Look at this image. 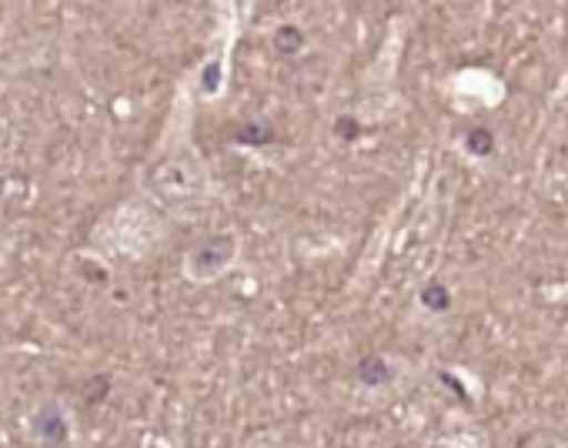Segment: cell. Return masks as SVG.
Here are the masks:
<instances>
[{
	"instance_id": "obj_6",
	"label": "cell",
	"mask_w": 568,
	"mask_h": 448,
	"mask_svg": "<svg viewBox=\"0 0 568 448\" xmlns=\"http://www.w3.org/2000/svg\"><path fill=\"white\" fill-rule=\"evenodd\" d=\"M468 151H471V154H478V157H485V154H491V151H495V138H491L485 128H475V131L468 134Z\"/></svg>"
},
{
	"instance_id": "obj_9",
	"label": "cell",
	"mask_w": 568,
	"mask_h": 448,
	"mask_svg": "<svg viewBox=\"0 0 568 448\" xmlns=\"http://www.w3.org/2000/svg\"><path fill=\"white\" fill-rule=\"evenodd\" d=\"M338 124H342V128H338V131H342V138H358V134H362L358 121H352V118H342Z\"/></svg>"
},
{
	"instance_id": "obj_8",
	"label": "cell",
	"mask_w": 568,
	"mask_h": 448,
	"mask_svg": "<svg viewBox=\"0 0 568 448\" xmlns=\"http://www.w3.org/2000/svg\"><path fill=\"white\" fill-rule=\"evenodd\" d=\"M271 134L267 131H257V128H244V131H237V141L241 144H261V141H267Z\"/></svg>"
},
{
	"instance_id": "obj_2",
	"label": "cell",
	"mask_w": 568,
	"mask_h": 448,
	"mask_svg": "<svg viewBox=\"0 0 568 448\" xmlns=\"http://www.w3.org/2000/svg\"><path fill=\"white\" fill-rule=\"evenodd\" d=\"M234 255H237V242L231 235H211V238L197 242L187 252L184 275L194 278V282H211V278H217V275H224L231 268Z\"/></svg>"
},
{
	"instance_id": "obj_5",
	"label": "cell",
	"mask_w": 568,
	"mask_h": 448,
	"mask_svg": "<svg viewBox=\"0 0 568 448\" xmlns=\"http://www.w3.org/2000/svg\"><path fill=\"white\" fill-rule=\"evenodd\" d=\"M302 44H305V34H302L298 28H281V31L274 34V51H277V54H298Z\"/></svg>"
},
{
	"instance_id": "obj_1",
	"label": "cell",
	"mask_w": 568,
	"mask_h": 448,
	"mask_svg": "<svg viewBox=\"0 0 568 448\" xmlns=\"http://www.w3.org/2000/svg\"><path fill=\"white\" fill-rule=\"evenodd\" d=\"M148 191L158 201H194L204 191V171L197 164V157L181 154V157H164L161 164H154L148 171Z\"/></svg>"
},
{
	"instance_id": "obj_4",
	"label": "cell",
	"mask_w": 568,
	"mask_h": 448,
	"mask_svg": "<svg viewBox=\"0 0 568 448\" xmlns=\"http://www.w3.org/2000/svg\"><path fill=\"white\" fill-rule=\"evenodd\" d=\"M358 378H362L365 385H385V381L392 378V368L385 365V358H365V362L358 365Z\"/></svg>"
},
{
	"instance_id": "obj_3",
	"label": "cell",
	"mask_w": 568,
	"mask_h": 448,
	"mask_svg": "<svg viewBox=\"0 0 568 448\" xmlns=\"http://www.w3.org/2000/svg\"><path fill=\"white\" fill-rule=\"evenodd\" d=\"M34 431L48 441H64L68 438V425H64V415L58 405H48L34 415Z\"/></svg>"
},
{
	"instance_id": "obj_7",
	"label": "cell",
	"mask_w": 568,
	"mask_h": 448,
	"mask_svg": "<svg viewBox=\"0 0 568 448\" xmlns=\"http://www.w3.org/2000/svg\"><path fill=\"white\" fill-rule=\"evenodd\" d=\"M448 302H452V298H448V292H445L442 285H432V288H425V292H422V305H425V308H432V312H445V308H448Z\"/></svg>"
}]
</instances>
